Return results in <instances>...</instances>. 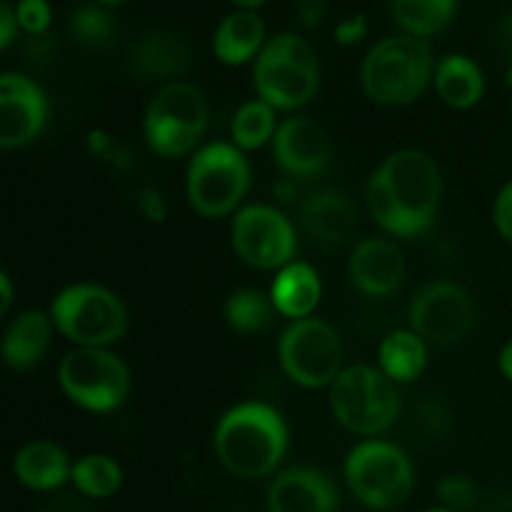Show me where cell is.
<instances>
[{"mask_svg": "<svg viewBox=\"0 0 512 512\" xmlns=\"http://www.w3.org/2000/svg\"><path fill=\"white\" fill-rule=\"evenodd\" d=\"M18 25V15L13 13V8H10L8 3L0 5V45H3V48H8V45L13 43Z\"/></svg>", "mask_w": 512, "mask_h": 512, "instance_id": "cell-38", "label": "cell"}, {"mask_svg": "<svg viewBox=\"0 0 512 512\" xmlns=\"http://www.w3.org/2000/svg\"><path fill=\"white\" fill-rule=\"evenodd\" d=\"M325 8H328V3H325V0H300L298 10H295V15H298V23L308 30L318 28V25L325 20Z\"/></svg>", "mask_w": 512, "mask_h": 512, "instance_id": "cell-35", "label": "cell"}, {"mask_svg": "<svg viewBox=\"0 0 512 512\" xmlns=\"http://www.w3.org/2000/svg\"><path fill=\"white\" fill-rule=\"evenodd\" d=\"M330 405L340 425L358 435H378L398 418L400 395L383 370L353 365L335 378Z\"/></svg>", "mask_w": 512, "mask_h": 512, "instance_id": "cell-5", "label": "cell"}, {"mask_svg": "<svg viewBox=\"0 0 512 512\" xmlns=\"http://www.w3.org/2000/svg\"><path fill=\"white\" fill-rule=\"evenodd\" d=\"M103 3H120V0H103Z\"/></svg>", "mask_w": 512, "mask_h": 512, "instance_id": "cell-44", "label": "cell"}, {"mask_svg": "<svg viewBox=\"0 0 512 512\" xmlns=\"http://www.w3.org/2000/svg\"><path fill=\"white\" fill-rule=\"evenodd\" d=\"M440 98L453 108H473L485 90L483 70L465 55H448L435 73Z\"/></svg>", "mask_w": 512, "mask_h": 512, "instance_id": "cell-24", "label": "cell"}, {"mask_svg": "<svg viewBox=\"0 0 512 512\" xmlns=\"http://www.w3.org/2000/svg\"><path fill=\"white\" fill-rule=\"evenodd\" d=\"M493 220L498 233L503 235L508 243H512V180L505 185L503 190L495 198V208H493Z\"/></svg>", "mask_w": 512, "mask_h": 512, "instance_id": "cell-34", "label": "cell"}, {"mask_svg": "<svg viewBox=\"0 0 512 512\" xmlns=\"http://www.w3.org/2000/svg\"><path fill=\"white\" fill-rule=\"evenodd\" d=\"M358 213L348 195L338 190H323L303 203V228L313 243L335 248L353 238Z\"/></svg>", "mask_w": 512, "mask_h": 512, "instance_id": "cell-18", "label": "cell"}, {"mask_svg": "<svg viewBox=\"0 0 512 512\" xmlns=\"http://www.w3.org/2000/svg\"><path fill=\"white\" fill-rule=\"evenodd\" d=\"M295 230L280 210L248 205L233 220V248L253 268L273 270L290 265L295 255Z\"/></svg>", "mask_w": 512, "mask_h": 512, "instance_id": "cell-12", "label": "cell"}, {"mask_svg": "<svg viewBox=\"0 0 512 512\" xmlns=\"http://www.w3.org/2000/svg\"><path fill=\"white\" fill-rule=\"evenodd\" d=\"M250 185V165L240 148L228 143L205 145L188 170V195L205 218H220L243 200Z\"/></svg>", "mask_w": 512, "mask_h": 512, "instance_id": "cell-9", "label": "cell"}, {"mask_svg": "<svg viewBox=\"0 0 512 512\" xmlns=\"http://www.w3.org/2000/svg\"><path fill=\"white\" fill-rule=\"evenodd\" d=\"M188 65V43L170 30H153L133 50V70L143 78H175Z\"/></svg>", "mask_w": 512, "mask_h": 512, "instance_id": "cell-19", "label": "cell"}, {"mask_svg": "<svg viewBox=\"0 0 512 512\" xmlns=\"http://www.w3.org/2000/svg\"><path fill=\"white\" fill-rule=\"evenodd\" d=\"M15 478L33 490H55L73 475L68 455L50 440L28 443L15 455Z\"/></svg>", "mask_w": 512, "mask_h": 512, "instance_id": "cell-20", "label": "cell"}, {"mask_svg": "<svg viewBox=\"0 0 512 512\" xmlns=\"http://www.w3.org/2000/svg\"><path fill=\"white\" fill-rule=\"evenodd\" d=\"M275 163L293 178H315L328 168L333 143L323 125L310 118H290L275 130Z\"/></svg>", "mask_w": 512, "mask_h": 512, "instance_id": "cell-15", "label": "cell"}, {"mask_svg": "<svg viewBox=\"0 0 512 512\" xmlns=\"http://www.w3.org/2000/svg\"><path fill=\"white\" fill-rule=\"evenodd\" d=\"M345 478L360 503L373 510H390L398 508L413 490V465L395 445L368 440L348 455Z\"/></svg>", "mask_w": 512, "mask_h": 512, "instance_id": "cell-7", "label": "cell"}, {"mask_svg": "<svg viewBox=\"0 0 512 512\" xmlns=\"http://www.w3.org/2000/svg\"><path fill=\"white\" fill-rule=\"evenodd\" d=\"M365 33H368V23H365L363 15H355V18L345 20L335 28V40L343 45H355L365 38Z\"/></svg>", "mask_w": 512, "mask_h": 512, "instance_id": "cell-36", "label": "cell"}, {"mask_svg": "<svg viewBox=\"0 0 512 512\" xmlns=\"http://www.w3.org/2000/svg\"><path fill=\"white\" fill-rule=\"evenodd\" d=\"M70 28H73V35L85 45H105L110 38H113V18L105 13L98 5H83L73 13L70 18Z\"/></svg>", "mask_w": 512, "mask_h": 512, "instance_id": "cell-30", "label": "cell"}, {"mask_svg": "<svg viewBox=\"0 0 512 512\" xmlns=\"http://www.w3.org/2000/svg\"><path fill=\"white\" fill-rule=\"evenodd\" d=\"M500 370H503L505 378L512 380V340L505 345L503 353H500Z\"/></svg>", "mask_w": 512, "mask_h": 512, "instance_id": "cell-41", "label": "cell"}, {"mask_svg": "<svg viewBox=\"0 0 512 512\" xmlns=\"http://www.w3.org/2000/svg\"><path fill=\"white\" fill-rule=\"evenodd\" d=\"M208 125V103L190 83H170L160 90L145 115V138L163 158H180L198 145Z\"/></svg>", "mask_w": 512, "mask_h": 512, "instance_id": "cell-8", "label": "cell"}, {"mask_svg": "<svg viewBox=\"0 0 512 512\" xmlns=\"http://www.w3.org/2000/svg\"><path fill=\"white\" fill-rule=\"evenodd\" d=\"M48 118L45 93L23 75L0 78V145L5 150L30 143Z\"/></svg>", "mask_w": 512, "mask_h": 512, "instance_id": "cell-14", "label": "cell"}, {"mask_svg": "<svg viewBox=\"0 0 512 512\" xmlns=\"http://www.w3.org/2000/svg\"><path fill=\"white\" fill-rule=\"evenodd\" d=\"M275 310L295 320H303L318 308L320 303V278L310 265L290 263L280 268L270 290Z\"/></svg>", "mask_w": 512, "mask_h": 512, "instance_id": "cell-21", "label": "cell"}, {"mask_svg": "<svg viewBox=\"0 0 512 512\" xmlns=\"http://www.w3.org/2000/svg\"><path fill=\"white\" fill-rule=\"evenodd\" d=\"M88 145H90V153L98 155V158L105 160V163H113L115 168H125V165L130 163L128 153H125V150L110 138V135L98 133V130H95V133H90Z\"/></svg>", "mask_w": 512, "mask_h": 512, "instance_id": "cell-33", "label": "cell"}, {"mask_svg": "<svg viewBox=\"0 0 512 512\" xmlns=\"http://www.w3.org/2000/svg\"><path fill=\"white\" fill-rule=\"evenodd\" d=\"M428 512H450V510H428Z\"/></svg>", "mask_w": 512, "mask_h": 512, "instance_id": "cell-45", "label": "cell"}, {"mask_svg": "<svg viewBox=\"0 0 512 512\" xmlns=\"http://www.w3.org/2000/svg\"><path fill=\"white\" fill-rule=\"evenodd\" d=\"M350 275L363 293L390 295L403 283L405 258L398 245H393L390 240H365L350 258Z\"/></svg>", "mask_w": 512, "mask_h": 512, "instance_id": "cell-17", "label": "cell"}, {"mask_svg": "<svg viewBox=\"0 0 512 512\" xmlns=\"http://www.w3.org/2000/svg\"><path fill=\"white\" fill-rule=\"evenodd\" d=\"M265 40V23L253 10H238L218 25L213 35V50L218 60L240 65L253 58Z\"/></svg>", "mask_w": 512, "mask_h": 512, "instance_id": "cell-22", "label": "cell"}, {"mask_svg": "<svg viewBox=\"0 0 512 512\" xmlns=\"http://www.w3.org/2000/svg\"><path fill=\"white\" fill-rule=\"evenodd\" d=\"M253 83L260 100L273 108H300L318 93V55L300 35H275L260 50V58L253 70Z\"/></svg>", "mask_w": 512, "mask_h": 512, "instance_id": "cell-3", "label": "cell"}, {"mask_svg": "<svg viewBox=\"0 0 512 512\" xmlns=\"http://www.w3.org/2000/svg\"><path fill=\"white\" fill-rule=\"evenodd\" d=\"M443 178L428 153L400 150L385 158L368 183V205L375 223L393 235L415 238L433 225Z\"/></svg>", "mask_w": 512, "mask_h": 512, "instance_id": "cell-1", "label": "cell"}, {"mask_svg": "<svg viewBox=\"0 0 512 512\" xmlns=\"http://www.w3.org/2000/svg\"><path fill=\"white\" fill-rule=\"evenodd\" d=\"M270 138H275L273 105L265 100H253L235 113L233 140L240 150H255Z\"/></svg>", "mask_w": 512, "mask_h": 512, "instance_id": "cell-29", "label": "cell"}, {"mask_svg": "<svg viewBox=\"0 0 512 512\" xmlns=\"http://www.w3.org/2000/svg\"><path fill=\"white\" fill-rule=\"evenodd\" d=\"M43 512H90V510L83 500L73 498V495H63V498H55Z\"/></svg>", "mask_w": 512, "mask_h": 512, "instance_id": "cell-39", "label": "cell"}, {"mask_svg": "<svg viewBox=\"0 0 512 512\" xmlns=\"http://www.w3.org/2000/svg\"><path fill=\"white\" fill-rule=\"evenodd\" d=\"M15 15H18L20 28H25L33 35L43 33L50 25V8L45 0H20Z\"/></svg>", "mask_w": 512, "mask_h": 512, "instance_id": "cell-32", "label": "cell"}, {"mask_svg": "<svg viewBox=\"0 0 512 512\" xmlns=\"http://www.w3.org/2000/svg\"><path fill=\"white\" fill-rule=\"evenodd\" d=\"M288 428L278 410L243 403L230 410L215 430V455L238 478H263L285 455Z\"/></svg>", "mask_w": 512, "mask_h": 512, "instance_id": "cell-2", "label": "cell"}, {"mask_svg": "<svg viewBox=\"0 0 512 512\" xmlns=\"http://www.w3.org/2000/svg\"><path fill=\"white\" fill-rule=\"evenodd\" d=\"M473 300L460 285L430 283L410 305V325L425 343L453 345L473 328Z\"/></svg>", "mask_w": 512, "mask_h": 512, "instance_id": "cell-13", "label": "cell"}, {"mask_svg": "<svg viewBox=\"0 0 512 512\" xmlns=\"http://www.w3.org/2000/svg\"><path fill=\"white\" fill-rule=\"evenodd\" d=\"M280 365L290 380L323 388L343 373V345L333 325L318 318L295 320L280 338Z\"/></svg>", "mask_w": 512, "mask_h": 512, "instance_id": "cell-11", "label": "cell"}, {"mask_svg": "<svg viewBox=\"0 0 512 512\" xmlns=\"http://www.w3.org/2000/svg\"><path fill=\"white\" fill-rule=\"evenodd\" d=\"M433 75V53L423 38H388L363 63V88L380 105H408Z\"/></svg>", "mask_w": 512, "mask_h": 512, "instance_id": "cell-4", "label": "cell"}, {"mask_svg": "<svg viewBox=\"0 0 512 512\" xmlns=\"http://www.w3.org/2000/svg\"><path fill=\"white\" fill-rule=\"evenodd\" d=\"M50 345V323L38 310H28L8 328L3 340V358L10 368L28 370L40 363Z\"/></svg>", "mask_w": 512, "mask_h": 512, "instance_id": "cell-23", "label": "cell"}, {"mask_svg": "<svg viewBox=\"0 0 512 512\" xmlns=\"http://www.w3.org/2000/svg\"><path fill=\"white\" fill-rule=\"evenodd\" d=\"M58 380L73 403L93 413L115 410L130 390L125 363L103 348H78L65 355Z\"/></svg>", "mask_w": 512, "mask_h": 512, "instance_id": "cell-10", "label": "cell"}, {"mask_svg": "<svg viewBox=\"0 0 512 512\" xmlns=\"http://www.w3.org/2000/svg\"><path fill=\"white\" fill-rule=\"evenodd\" d=\"M53 320L60 333L80 348H103L128 330L120 298L100 285H70L55 298Z\"/></svg>", "mask_w": 512, "mask_h": 512, "instance_id": "cell-6", "label": "cell"}, {"mask_svg": "<svg viewBox=\"0 0 512 512\" xmlns=\"http://www.w3.org/2000/svg\"><path fill=\"white\" fill-rule=\"evenodd\" d=\"M428 360L425 340L418 333L395 330L380 345V368L395 383H410L418 378Z\"/></svg>", "mask_w": 512, "mask_h": 512, "instance_id": "cell-25", "label": "cell"}, {"mask_svg": "<svg viewBox=\"0 0 512 512\" xmlns=\"http://www.w3.org/2000/svg\"><path fill=\"white\" fill-rule=\"evenodd\" d=\"M393 15L415 38L440 33L453 20L455 0H390Z\"/></svg>", "mask_w": 512, "mask_h": 512, "instance_id": "cell-26", "label": "cell"}, {"mask_svg": "<svg viewBox=\"0 0 512 512\" xmlns=\"http://www.w3.org/2000/svg\"><path fill=\"white\" fill-rule=\"evenodd\" d=\"M0 288H3V305H0V308H3V313L5 310L10 308V300H13V288H10V278L8 275H0Z\"/></svg>", "mask_w": 512, "mask_h": 512, "instance_id": "cell-42", "label": "cell"}, {"mask_svg": "<svg viewBox=\"0 0 512 512\" xmlns=\"http://www.w3.org/2000/svg\"><path fill=\"white\" fill-rule=\"evenodd\" d=\"M140 210H143L150 220H163L165 213H168V210H165L163 195L155 188L140 190Z\"/></svg>", "mask_w": 512, "mask_h": 512, "instance_id": "cell-37", "label": "cell"}, {"mask_svg": "<svg viewBox=\"0 0 512 512\" xmlns=\"http://www.w3.org/2000/svg\"><path fill=\"white\" fill-rule=\"evenodd\" d=\"M500 40H503V45L505 48H508V53L512 55V15H508V18H505V23L500 25ZM510 85H512V68H510Z\"/></svg>", "mask_w": 512, "mask_h": 512, "instance_id": "cell-40", "label": "cell"}, {"mask_svg": "<svg viewBox=\"0 0 512 512\" xmlns=\"http://www.w3.org/2000/svg\"><path fill=\"white\" fill-rule=\"evenodd\" d=\"M273 300L265 298L260 290H238L225 303V318L238 333H260L273 323Z\"/></svg>", "mask_w": 512, "mask_h": 512, "instance_id": "cell-28", "label": "cell"}, {"mask_svg": "<svg viewBox=\"0 0 512 512\" xmlns=\"http://www.w3.org/2000/svg\"><path fill=\"white\" fill-rule=\"evenodd\" d=\"M235 5H240V8H255V5L265 3V0H233Z\"/></svg>", "mask_w": 512, "mask_h": 512, "instance_id": "cell-43", "label": "cell"}, {"mask_svg": "<svg viewBox=\"0 0 512 512\" xmlns=\"http://www.w3.org/2000/svg\"><path fill=\"white\" fill-rule=\"evenodd\" d=\"M438 495L450 505V508H473L475 498H478V488L465 475H448L443 483L438 485Z\"/></svg>", "mask_w": 512, "mask_h": 512, "instance_id": "cell-31", "label": "cell"}, {"mask_svg": "<svg viewBox=\"0 0 512 512\" xmlns=\"http://www.w3.org/2000/svg\"><path fill=\"white\" fill-rule=\"evenodd\" d=\"M268 508L270 512H335L338 490L318 470H285L270 485Z\"/></svg>", "mask_w": 512, "mask_h": 512, "instance_id": "cell-16", "label": "cell"}, {"mask_svg": "<svg viewBox=\"0 0 512 512\" xmlns=\"http://www.w3.org/2000/svg\"><path fill=\"white\" fill-rule=\"evenodd\" d=\"M73 483L88 498H108L123 485V470L108 455H85L73 465Z\"/></svg>", "mask_w": 512, "mask_h": 512, "instance_id": "cell-27", "label": "cell"}]
</instances>
